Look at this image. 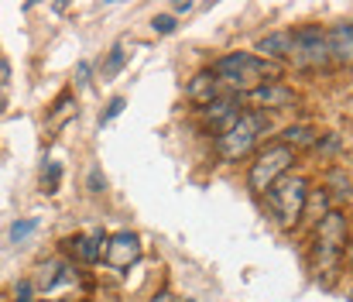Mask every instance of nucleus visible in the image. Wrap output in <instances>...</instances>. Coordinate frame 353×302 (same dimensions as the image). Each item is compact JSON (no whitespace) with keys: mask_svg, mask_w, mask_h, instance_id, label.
Instances as JSON below:
<instances>
[{"mask_svg":"<svg viewBox=\"0 0 353 302\" xmlns=\"http://www.w3.org/2000/svg\"><path fill=\"white\" fill-rule=\"evenodd\" d=\"M90 76H93V66H90V62H79V69H76V86L86 90V86H90Z\"/></svg>","mask_w":353,"mask_h":302,"instance_id":"nucleus-21","label":"nucleus"},{"mask_svg":"<svg viewBox=\"0 0 353 302\" xmlns=\"http://www.w3.org/2000/svg\"><path fill=\"white\" fill-rule=\"evenodd\" d=\"M31 282H34V292L52 296L59 285L76 282V265H69L65 258H45V261H38V265H34Z\"/></svg>","mask_w":353,"mask_h":302,"instance_id":"nucleus-10","label":"nucleus"},{"mask_svg":"<svg viewBox=\"0 0 353 302\" xmlns=\"http://www.w3.org/2000/svg\"><path fill=\"white\" fill-rule=\"evenodd\" d=\"M41 186H45V193H59V186H62V162L59 158H45Z\"/></svg>","mask_w":353,"mask_h":302,"instance_id":"nucleus-17","label":"nucleus"},{"mask_svg":"<svg viewBox=\"0 0 353 302\" xmlns=\"http://www.w3.org/2000/svg\"><path fill=\"white\" fill-rule=\"evenodd\" d=\"M179 302H196V299H179Z\"/></svg>","mask_w":353,"mask_h":302,"instance_id":"nucleus-28","label":"nucleus"},{"mask_svg":"<svg viewBox=\"0 0 353 302\" xmlns=\"http://www.w3.org/2000/svg\"><path fill=\"white\" fill-rule=\"evenodd\" d=\"M107 186H103V176H100V169H93L90 172V193H103Z\"/></svg>","mask_w":353,"mask_h":302,"instance_id":"nucleus-22","label":"nucleus"},{"mask_svg":"<svg viewBox=\"0 0 353 302\" xmlns=\"http://www.w3.org/2000/svg\"><path fill=\"white\" fill-rule=\"evenodd\" d=\"M10 302H21V299H10Z\"/></svg>","mask_w":353,"mask_h":302,"instance_id":"nucleus-29","label":"nucleus"},{"mask_svg":"<svg viewBox=\"0 0 353 302\" xmlns=\"http://www.w3.org/2000/svg\"><path fill=\"white\" fill-rule=\"evenodd\" d=\"M10 79V66H7V59H0V86Z\"/></svg>","mask_w":353,"mask_h":302,"instance_id":"nucleus-23","label":"nucleus"},{"mask_svg":"<svg viewBox=\"0 0 353 302\" xmlns=\"http://www.w3.org/2000/svg\"><path fill=\"white\" fill-rule=\"evenodd\" d=\"M123 106H127V100H123V97H114V100H110V106H107V110H103V117H100V124H103V127H107V124H110V120H117L120 113H123Z\"/></svg>","mask_w":353,"mask_h":302,"instance_id":"nucleus-20","label":"nucleus"},{"mask_svg":"<svg viewBox=\"0 0 353 302\" xmlns=\"http://www.w3.org/2000/svg\"><path fill=\"white\" fill-rule=\"evenodd\" d=\"M309 193H312V182H309L305 176H299V172H288V176L264 196L268 213H271V220L278 223V230H285V234H295V230H299V223H302V216H305Z\"/></svg>","mask_w":353,"mask_h":302,"instance_id":"nucleus-3","label":"nucleus"},{"mask_svg":"<svg viewBox=\"0 0 353 302\" xmlns=\"http://www.w3.org/2000/svg\"><path fill=\"white\" fill-rule=\"evenodd\" d=\"M130 62V48H127V41H117L110 52H107V59H103V66H100V73H103V79H114L120 69Z\"/></svg>","mask_w":353,"mask_h":302,"instance_id":"nucleus-16","label":"nucleus"},{"mask_svg":"<svg viewBox=\"0 0 353 302\" xmlns=\"http://www.w3.org/2000/svg\"><path fill=\"white\" fill-rule=\"evenodd\" d=\"M151 302H175V296H172L168 289H161V292H154V299Z\"/></svg>","mask_w":353,"mask_h":302,"instance_id":"nucleus-24","label":"nucleus"},{"mask_svg":"<svg viewBox=\"0 0 353 302\" xmlns=\"http://www.w3.org/2000/svg\"><path fill=\"white\" fill-rule=\"evenodd\" d=\"M185 97H189V103L199 110V106L213 103L216 97H223V86H220V79L213 76V69H203V73H196V76L189 79V86H185Z\"/></svg>","mask_w":353,"mask_h":302,"instance_id":"nucleus-11","label":"nucleus"},{"mask_svg":"<svg viewBox=\"0 0 353 302\" xmlns=\"http://www.w3.org/2000/svg\"><path fill=\"white\" fill-rule=\"evenodd\" d=\"M34 230H38V220H34V216L14 220V223H10V230H7V240H10V244H21V240H28Z\"/></svg>","mask_w":353,"mask_h":302,"instance_id":"nucleus-18","label":"nucleus"},{"mask_svg":"<svg viewBox=\"0 0 353 302\" xmlns=\"http://www.w3.org/2000/svg\"><path fill=\"white\" fill-rule=\"evenodd\" d=\"M330 31V52L336 66L353 69V21H336L326 28Z\"/></svg>","mask_w":353,"mask_h":302,"instance_id":"nucleus-12","label":"nucleus"},{"mask_svg":"<svg viewBox=\"0 0 353 302\" xmlns=\"http://www.w3.org/2000/svg\"><path fill=\"white\" fill-rule=\"evenodd\" d=\"M103 244H107V234L103 230H90V234L72 240V251H76V258L83 265H97V261H103Z\"/></svg>","mask_w":353,"mask_h":302,"instance_id":"nucleus-15","label":"nucleus"},{"mask_svg":"<svg viewBox=\"0 0 353 302\" xmlns=\"http://www.w3.org/2000/svg\"><path fill=\"white\" fill-rule=\"evenodd\" d=\"M243 103H247L254 113L271 117V113H281V110L299 106V90H295V86H288V83H281V79H271V83L257 86L254 93H247Z\"/></svg>","mask_w":353,"mask_h":302,"instance_id":"nucleus-8","label":"nucleus"},{"mask_svg":"<svg viewBox=\"0 0 353 302\" xmlns=\"http://www.w3.org/2000/svg\"><path fill=\"white\" fill-rule=\"evenodd\" d=\"M347 299H350V302H353V289H350V296H347Z\"/></svg>","mask_w":353,"mask_h":302,"instance_id":"nucleus-27","label":"nucleus"},{"mask_svg":"<svg viewBox=\"0 0 353 302\" xmlns=\"http://www.w3.org/2000/svg\"><path fill=\"white\" fill-rule=\"evenodd\" d=\"M347 244H350V223L343 209H330L316 227H312V244H309V272L316 282L333 285L343 261H347Z\"/></svg>","mask_w":353,"mask_h":302,"instance_id":"nucleus-1","label":"nucleus"},{"mask_svg":"<svg viewBox=\"0 0 353 302\" xmlns=\"http://www.w3.org/2000/svg\"><path fill=\"white\" fill-rule=\"evenodd\" d=\"M3 106H7V100H3V90H0V113H3Z\"/></svg>","mask_w":353,"mask_h":302,"instance_id":"nucleus-26","label":"nucleus"},{"mask_svg":"<svg viewBox=\"0 0 353 302\" xmlns=\"http://www.w3.org/2000/svg\"><path fill=\"white\" fill-rule=\"evenodd\" d=\"M210 69H213V76L220 79L223 93L240 97V100H243L247 93H254L257 86H264V83H271V79L281 76V66L261 59L257 52H227V55H220Z\"/></svg>","mask_w":353,"mask_h":302,"instance_id":"nucleus-2","label":"nucleus"},{"mask_svg":"<svg viewBox=\"0 0 353 302\" xmlns=\"http://www.w3.org/2000/svg\"><path fill=\"white\" fill-rule=\"evenodd\" d=\"M295 155H299V151H292V148L281 144V141L264 144V148L254 155L250 169H247V189H250V196L264 200V196L295 169Z\"/></svg>","mask_w":353,"mask_h":302,"instance_id":"nucleus-5","label":"nucleus"},{"mask_svg":"<svg viewBox=\"0 0 353 302\" xmlns=\"http://www.w3.org/2000/svg\"><path fill=\"white\" fill-rule=\"evenodd\" d=\"M319 138H323V134H319L309 120H299V124H292V127H285V131L278 134V141L288 144L292 151H309V148H316Z\"/></svg>","mask_w":353,"mask_h":302,"instance_id":"nucleus-14","label":"nucleus"},{"mask_svg":"<svg viewBox=\"0 0 353 302\" xmlns=\"http://www.w3.org/2000/svg\"><path fill=\"white\" fill-rule=\"evenodd\" d=\"M240 117H243V100H240V97H230V93H223V97H216L213 103H206V106L196 110V124H199L203 134H210L213 141L223 138Z\"/></svg>","mask_w":353,"mask_h":302,"instance_id":"nucleus-7","label":"nucleus"},{"mask_svg":"<svg viewBox=\"0 0 353 302\" xmlns=\"http://www.w3.org/2000/svg\"><path fill=\"white\" fill-rule=\"evenodd\" d=\"M137 258H141V237H137L134 230H117V234L107 237V244H103V261H107L110 272L134 268Z\"/></svg>","mask_w":353,"mask_h":302,"instance_id":"nucleus-9","label":"nucleus"},{"mask_svg":"<svg viewBox=\"0 0 353 302\" xmlns=\"http://www.w3.org/2000/svg\"><path fill=\"white\" fill-rule=\"evenodd\" d=\"M172 10H175V14H189V10H192V3H175Z\"/></svg>","mask_w":353,"mask_h":302,"instance_id":"nucleus-25","label":"nucleus"},{"mask_svg":"<svg viewBox=\"0 0 353 302\" xmlns=\"http://www.w3.org/2000/svg\"><path fill=\"white\" fill-rule=\"evenodd\" d=\"M151 28H154V35H172V31H179V21H175V14H154Z\"/></svg>","mask_w":353,"mask_h":302,"instance_id":"nucleus-19","label":"nucleus"},{"mask_svg":"<svg viewBox=\"0 0 353 302\" xmlns=\"http://www.w3.org/2000/svg\"><path fill=\"white\" fill-rule=\"evenodd\" d=\"M254 52H257L261 59H268V62H278V66L288 62V59H292V28H285V31H271V35L257 38Z\"/></svg>","mask_w":353,"mask_h":302,"instance_id":"nucleus-13","label":"nucleus"},{"mask_svg":"<svg viewBox=\"0 0 353 302\" xmlns=\"http://www.w3.org/2000/svg\"><path fill=\"white\" fill-rule=\"evenodd\" d=\"M295 69L302 73H319L326 66H333V52H330V31L323 24H302L292 28V59Z\"/></svg>","mask_w":353,"mask_h":302,"instance_id":"nucleus-6","label":"nucleus"},{"mask_svg":"<svg viewBox=\"0 0 353 302\" xmlns=\"http://www.w3.org/2000/svg\"><path fill=\"white\" fill-rule=\"evenodd\" d=\"M271 131V117L264 113H254V110H243V117L236 120L234 127L213 141V155L223 162V165H236L243 158H250L261 144V138Z\"/></svg>","mask_w":353,"mask_h":302,"instance_id":"nucleus-4","label":"nucleus"}]
</instances>
